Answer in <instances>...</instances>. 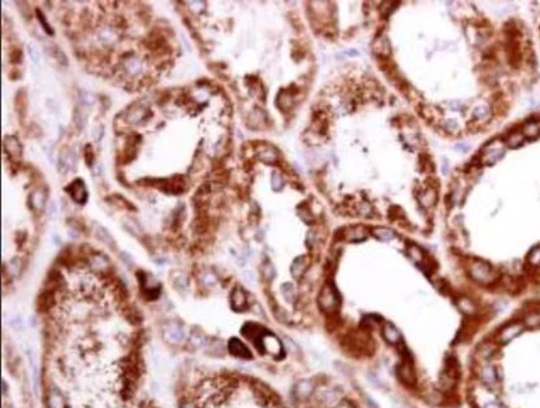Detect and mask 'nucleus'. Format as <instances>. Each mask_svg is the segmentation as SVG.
Returning <instances> with one entry per match:
<instances>
[{"label": "nucleus", "mask_w": 540, "mask_h": 408, "mask_svg": "<svg viewBox=\"0 0 540 408\" xmlns=\"http://www.w3.org/2000/svg\"><path fill=\"white\" fill-rule=\"evenodd\" d=\"M10 61L13 64H19L20 61H21V51L20 49H13L11 54H10Z\"/></svg>", "instance_id": "29"}, {"label": "nucleus", "mask_w": 540, "mask_h": 408, "mask_svg": "<svg viewBox=\"0 0 540 408\" xmlns=\"http://www.w3.org/2000/svg\"><path fill=\"white\" fill-rule=\"evenodd\" d=\"M373 235L380 241H391L395 238V234L388 228H375L373 230Z\"/></svg>", "instance_id": "18"}, {"label": "nucleus", "mask_w": 540, "mask_h": 408, "mask_svg": "<svg viewBox=\"0 0 540 408\" xmlns=\"http://www.w3.org/2000/svg\"><path fill=\"white\" fill-rule=\"evenodd\" d=\"M522 134L525 135V138L535 139L540 137V122L539 121H529L523 125Z\"/></svg>", "instance_id": "11"}, {"label": "nucleus", "mask_w": 540, "mask_h": 408, "mask_svg": "<svg viewBox=\"0 0 540 408\" xmlns=\"http://www.w3.org/2000/svg\"><path fill=\"white\" fill-rule=\"evenodd\" d=\"M471 276L480 282H488L493 278V269L490 268V265L483 263V262H477L471 268Z\"/></svg>", "instance_id": "4"}, {"label": "nucleus", "mask_w": 540, "mask_h": 408, "mask_svg": "<svg viewBox=\"0 0 540 408\" xmlns=\"http://www.w3.org/2000/svg\"><path fill=\"white\" fill-rule=\"evenodd\" d=\"M523 141H525V135L522 134V131H513L506 137V145L509 148H518L523 144Z\"/></svg>", "instance_id": "15"}, {"label": "nucleus", "mask_w": 540, "mask_h": 408, "mask_svg": "<svg viewBox=\"0 0 540 408\" xmlns=\"http://www.w3.org/2000/svg\"><path fill=\"white\" fill-rule=\"evenodd\" d=\"M46 404H48V408H64L65 403L62 396L59 394L58 390H51L49 394H48V399H46Z\"/></svg>", "instance_id": "13"}, {"label": "nucleus", "mask_w": 540, "mask_h": 408, "mask_svg": "<svg viewBox=\"0 0 540 408\" xmlns=\"http://www.w3.org/2000/svg\"><path fill=\"white\" fill-rule=\"evenodd\" d=\"M473 116L478 119V120H488L490 119V109L487 106H478L474 109L473 112Z\"/></svg>", "instance_id": "23"}, {"label": "nucleus", "mask_w": 540, "mask_h": 408, "mask_svg": "<svg viewBox=\"0 0 540 408\" xmlns=\"http://www.w3.org/2000/svg\"><path fill=\"white\" fill-rule=\"evenodd\" d=\"M259 159L262 161V162H265V163H275V162H277V159H279V154H277V151H276L275 148H270V147H267V148H262L260 151H259Z\"/></svg>", "instance_id": "12"}, {"label": "nucleus", "mask_w": 540, "mask_h": 408, "mask_svg": "<svg viewBox=\"0 0 540 408\" xmlns=\"http://www.w3.org/2000/svg\"><path fill=\"white\" fill-rule=\"evenodd\" d=\"M28 51H30V56H31L33 62L38 64V62H40V54H38L37 48H36V46L30 45V49H28Z\"/></svg>", "instance_id": "30"}, {"label": "nucleus", "mask_w": 540, "mask_h": 408, "mask_svg": "<svg viewBox=\"0 0 540 408\" xmlns=\"http://www.w3.org/2000/svg\"><path fill=\"white\" fill-rule=\"evenodd\" d=\"M93 159H94V155H93L92 147H90V145H87V147H86V162H87V165H89V166H92L93 165Z\"/></svg>", "instance_id": "31"}, {"label": "nucleus", "mask_w": 540, "mask_h": 408, "mask_svg": "<svg viewBox=\"0 0 540 408\" xmlns=\"http://www.w3.org/2000/svg\"><path fill=\"white\" fill-rule=\"evenodd\" d=\"M145 116H147V109L145 107L134 106L128 110V114L125 116V119H127L129 124H139V122L145 120Z\"/></svg>", "instance_id": "9"}, {"label": "nucleus", "mask_w": 540, "mask_h": 408, "mask_svg": "<svg viewBox=\"0 0 540 408\" xmlns=\"http://www.w3.org/2000/svg\"><path fill=\"white\" fill-rule=\"evenodd\" d=\"M93 135H94V139H96V141H100L101 135H103V127H100V125H99V127H97V128L94 130Z\"/></svg>", "instance_id": "33"}, {"label": "nucleus", "mask_w": 540, "mask_h": 408, "mask_svg": "<svg viewBox=\"0 0 540 408\" xmlns=\"http://www.w3.org/2000/svg\"><path fill=\"white\" fill-rule=\"evenodd\" d=\"M494 362V408H540V303L501 329Z\"/></svg>", "instance_id": "1"}, {"label": "nucleus", "mask_w": 540, "mask_h": 408, "mask_svg": "<svg viewBox=\"0 0 540 408\" xmlns=\"http://www.w3.org/2000/svg\"><path fill=\"white\" fill-rule=\"evenodd\" d=\"M248 303V297L247 293L244 291L242 287H235L232 294H231V304L234 307V310H238V311H242L245 307H247Z\"/></svg>", "instance_id": "6"}, {"label": "nucleus", "mask_w": 540, "mask_h": 408, "mask_svg": "<svg viewBox=\"0 0 540 408\" xmlns=\"http://www.w3.org/2000/svg\"><path fill=\"white\" fill-rule=\"evenodd\" d=\"M65 190L78 204H84L87 202V190H86V186L82 179L74 180L71 185L65 187Z\"/></svg>", "instance_id": "3"}, {"label": "nucleus", "mask_w": 540, "mask_h": 408, "mask_svg": "<svg viewBox=\"0 0 540 408\" xmlns=\"http://www.w3.org/2000/svg\"><path fill=\"white\" fill-rule=\"evenodd\" d=\"M367 235V231L365 230V227H353L350 228L348 232H346V238L348 241H362L365 240Z\"/></svg>", "instance_id": "16"}, {"label": "nucleus", "mask_w": 540, "mask_h": 408, "mask_svg": "<svg viewBox=\"0 0 540 408\" xmlns=\"http://www.w3.org/2000/svg\"><path fill=\"white\" fill-rule=\"evenodd\" d=\"M419 203L423 205V207H432L433 204L436 203V195L432 189H428L425 192H422L419 195Z\"/></svg>", "instance_id": "17"}, {"label": "nucleus", "mask_w": 540, "mask_h": 408, "mask_svg": "<svg viewBox=\"0 0 540 408\" xmlns=\"http://www.w3.org/2000/svg\"><path fill=\"white\" fill-rule=\"evenodd\" d=\"M297 213H298V215L301 217V220L304 221V223H307V224L314 223V215H312V213L310 211V208H308L305 204H301V205L297 208Z\"/></svg>", "instance_id": "22"}, {"label": "nucleus", "mask_w": 540, "mask_h": 408, "mask_svg": "<svg viewBox=\"0 0 540 408\" xmlns=\"http://www.w3.org/2000/svg\"><path fill=\"white\" fill-rule=\"evenodd\" d=\"M282 290H283L284 296H286L287 300H290L291 296H294V293H295V291H294V287L290 285V283H286L283 287H282Z\"/></svg>", "instance_id": "27"}, {"label": "nucleus", "mask_w": 540, "mask_h": 408, "mask_svg": "<svg viewBox=\"0 0 540 408\" xmlns=\"http://www.w3.org/2000/svg\"><path fill=\"white\" fill-rule=\"evenodd\" d=\"M4 149H6V152L9 154L11 159L19 161L21 158L23 148H21L20 141L16 137H6V139H4Z\"/></svg>", "instance_id": "5"}, {"label": "nucleus", "mask_w": 540, "mask_h": 408, "mask_svg": "<svg viewBox=\"0 0 540 408\" xmlns=\"http://www.w3.org/2000/svg\"><path fill=\"white\" fill-rule=\"evenodd\" d=\"M457 127H458L457 122H456L455 120H448V121H446V128H448V130L456 131V130H457Z\"/></svg>", "instance_id": "32"}, {"label": "nucleus", "mask_w": 540, "mask_h": 408, "mask_svg": "<svg viewBox=\"0 0 540 408\" xmlns=\"http://www.w3.org/2000/svg\"><path fill=\"white\" fill-rule=\"evenodd\" d=\"M277 106L283 112H287L289 109H291V106H293V94L284 92V90L279 93V96H277Z\"/></svg>", "instance_id": "14"}, {"label": "nucleus", "mask_w": 540, "mask_h": 408, "mask_svg": "<svg viewBox=\"0 0 540 408\" xmlns=\"http://www.w3.org/2000/svg\"><path fill=\"white\" fill-rule=\"evenodd\" d=\"M272 187L275 192H280L283 187V176L279 170L273 172V175H272Z\"/></svg>", "instance_id": "24"}, {"label": "nucleus", "mask_w": 540, "mask_h": 408, "mask_svg": "<svg viewBox=\"0 0 540 408\" xmlns=\"http://www.w3.org/2000/svg\"><path fill=\"white\" fill-rule=\"evenodd\" d=\"M373 51H374L377 55L380 56H388L391 54V45H390V41L385 36H381V37L375 38L374 42H373Z\"/></svg>", "instance_id": "8"}, {"label": "nucleus", "mask_w": 540, "mask_h": 408, "mask_svg": "<svg viewBox=\"0 0 540 408\" xmlns=\"http://www.w3.org/2000/svg\"><path fill=\"white\" fill-rule=\"evenodd\" d=\"M335 303H336V293L331 286H325L320 294V306L322 308L330 310L335 306Z\"/></svg>", "instance_id": "7"}, {"label": "nucleus", "mask_w": 540, "mask_h": 408, "mask_svg": "<svg viewBox=\"0 0 540 408\" xmlns=\"http://www.w3.org/2000/svg\"><path fill=\"white\" fill-rule=\"evenodd\" d=\"M528 263L532 268H538L540 266V245L535 246L533 249L528 253Z\"/></svg>", "instance_id": "21"}, {"label": "nucleus", "mask_w": 540, "mask_h": 408, "mask_svg": "<svg viewBox=\"0 0 540 408\" xmlns=\"http://www.w3.org/2000/svg\"><path fill=\"white\" fill-rule=\"evenodd\" d=\"M503 154H505V145H503L502 142L499 139L491 141L484 148L483 163H485V165H493L498 159L502 158Z\"/></svg>", "instance_id": "2"}, {"label": "nucleus", "mask_w": 540, "mask_h": 408, "mask_svg": "<svg viewBox=\"0 0 540 408\" xmlns=\"http://www.w3.org/2000/svg\"><path fill=\"white\" fill-rule=\"evenodd\" d=\"M305 262H307V259L304 256H300V258H297V259L294 260L293 265H291V273L294 275V278H300L302 273H304Z\"/></svg>", "instance_id": "19"}, {"label": "nucleus", "mask_w": 540, "mask_h": 408, "mask_svg": "<svg viewBox=\"0 0 540 408\" xmlns=\"http://www.w3.org/2000/svg\"><path fill=\"white\" fill-rule=\"evenodd\" d=\"M37 17H38V20H40V23L42 24V28L45 30V31L48 33V34H49V36H52V34H54V31H52V28L49 27L48 21L44 19V16H42V13H41L40 10H37Z\"/></svg>", "instance_id": "26"}, {"label": "nucleus", "mask_w": 540, "mask_h": 408, "mask_svg": "<svg viewBox=\"0 0 540 408\" xmlns=\"http://www.w3.org/2000/svg\"><path fill=\"white\" fill-rule=\"evenodd\" d=\"M408 253L411 255L412 258L415 260H421L422 259V252L419 248H416V246H411L410 248V250H408Z\"/></svg>", "instance_id": "28"}, {"label": "nucleus", "mask_w": 540, "mask_h": 408, "mask_svg": "<svg viewBox=\"0 0 540 408\" xmlns=\"http://www.w3.org/2000/svg\"><path fill=\"white\" fill-rule=\"evenodd\" d=\"M90 265H92L93 268L97 265V266H99V270H101V272H104V270L110 266V265H109V260L106 259L103 255H100V253H94V255H93L92 258H90Z\"/></svg>", "instance_id": "20"}, {"label": "nucleus", "mask_w": 540, "mask_h": 408, "mask_svg": "<svg viewBox=\"0 0 540 408\" xmlns=\"http://www.w3.org/2000/svg\"><path fill=\"white\" fill-rule=\"evenodd\" d=\"M51 52H52V55L55 56L56 59H58L62 65H68L66 56H65L64 52L61 51V48H59V46H52V48H51Z\"/></svg>", "instance_id": "25"}, {"label": "nucleus", "mask_w": 540, "mask_h": 408, "mask_svg": "<svg viewBox=\"0 0 540 408\" xmlns=\"http://www.w3.org/2000/svg\"><path fill=\"white\" fill-rule=\"evenodd\" d=\"M229 352L238 358H250V353L248 351V348L244 345V343L238 341V339H231V342L228 345Z\"/></svg>", "instance_id": "10"}]
</instances>
